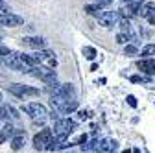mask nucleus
<instances>
[{
	"label": "nucleus",
	"instance_id": "22",
	"mask_svg": "<svg viewBox=\"0 0 155 153\" xmlns=\"http://www.w3.org/2000/svg\"><path fill=\"white\" fill-rule=\"evenodd\" d=\"M139 50H137V46L135 44H126V55H135Z\"/></svg>",
	"mask_w": 155,
	"mask_h": 153
},
{
	"label": "nucleus",
	"instance_id": "16",
	"mask_svg": "<svg viewBox=\"0 0 155 153\" xmlns=\"http://www.w3.org/2000/svg\"><path fill=\"white\" fill-rule=\"evenodd\" d=\"M83 11H85L87 15H92V17H96V15H98V13L102 11V8H100L98 4H96V2H91V4H87V6L83 8Z\"/></svg>",
	"mask_w": 155,
	"mask_h": 153
},
{
	"label": "nucleus",
	"instance_id": "27",
	"mask_svg": "<svg viewBox=\"0 0 155 153\" xmlns=\"http://www.w3.org/2000/svg\"><path fill=\"white\" fill-rule=\"evenodd\" d=\"M0 103H2V90H0Z\"/></svg>",
	"mask_w": 155,
	"mask_h": 153
},
{
	"label": "nucleus",
	"instance_id": "7",
	"mask_svg": "<svg viewBox=\"0 0 155 153\" xmlns=\"http://www.w3.org/2000/svg\"><path fill=\"white\" fill-rule=\"evenodd\" d=\"M74 127H76V124H74L72 120H68V118H63V120H57V122H55V133L59 135L61 140L68 135V133H72Z\"/></svg>",
	"mask_w": 155,
	"mask_h": 153
},
{
	"label": "nucleus",
	"instance_id": "8",
	"mask_svg": "<svg viewBox=\"0 0 155 153\" xmlns=\"http://www.w3.org/2000/svg\"><path fill=\"white\" fill-rule=\"evenodd\" d=\"M22 44L33 50H43L46 46V41L43 37H22Z\"/></svg>",
	"mask_w": 155,
	"mask_h": 153
},
{
	"label": "nucleus",
	"instance_id": "17",
	"mask_svg": "<svg viewBox=\"0 0 155 153\" xmlns=\"http://www.w3.org/2000/svg\"><path fill=\"white\" fill-rule=\"evenodd\" d=\"M116 13H118L120 17H126V18H133V17H135V13L129 9V6H127V4H122V8L116 11Z\"/></svg>",
	"mask_w": 155,
	"mask_h": 153
},
{
	"label": "nucleus",
	"instance_id": "1",
	"mask_svg": "<svg viewBox=\"0 0 155 153\" xmlns=\"http://www.w3.org/2000/svg\"><path fill=\"white\" fill-rule=\"evenodd\" d=\"M22 111H24L26 114H30L31 120H45L46 114H48V112H46V107L41 105L39 102H31V103L22 105Z\"/></svg>",
	"mask_w": 155,
	"mask_h": 153
},
{
	"label": "nucleus",
	"instance_id": "29",
	"mask_svg": "<svg viewBox=\"0 0 155 153\" xmlns=\"http://www.w3.org/2000/svg\"><path fill=\"white\" fill-rule=\"evenodd\" d=\"M124 153H129V151H124Z\"/></svg>",
	"mask_w": 155,
	"mask_h": 153
},
{
	"label": "nucleus",
	"instance_id": "28",
	"mask_svg": "<svg viewBox=\"0 0 155 153\" xmlns=\"http://www.w3.org/2000/svg\"><path fill=\"white\" fill-rule=\"evenodd\" d=\"M0 67H2V61H0Z\"/></svg>",
	"mask_w": 155,
	"mask_h": 153
},
{
	"label": "nucleus",
	"instance_id": "25",
	"mask_svg": "<svg viewBox=\"0 0 155 153\" xmlns=\"http://www.w3.org/2000/svg\"><path fill=\"white\" fill-rule=\"evenodd\" d=\"M127 100H129V103H131L133 107H135V105H137V102H135V98H133V96H127Z\"/></svg>",
	"mask_w": 155,
	"mask_h": 153
},
{
	"label": "nucleus",
	"instance_id": "24",
	"mask_svg": "<svg viewBox=\"0 0 155 153\" xmlns=\"http://www.w3.org/2000/svg\"><path fill=\"white\" fill-rule=\"evenodd\" d=\"M146 21H148V22H150V26H155V9H153V11H151V15H150V17H148V18H146Z\"/></svg>",
	"mask_w": 155,
	"mask_h": 153
},
{
	"label": "nucleus",
	"instance_id": "18",
	"mask_svg": "<svg viewBox=\"0 0 155 153\" xmlns=\"http://www.w3.org/2000/svg\"><path fill=\"white\" fill-rule=\"evenodd\" d=\"M142 55H146V57H150V55H155V43H150V44H146V46L142 48Z\"/></svg>",
	"mask_w": 155,
	"mask_h": 153
},
{
	"label": "nucleus",
	"instance_id": "9",
	"mask_svg": "<svg viewBox=\"0 0 155 153\" xmlns=\"http://www.w3.org/2000/svg\"><path fill=\"white\" fill-rule=\"evenodd\" d=\"M18 116H21V114L15 111V107H11V105H0V118H2V120L9 122V120H17Z\"/></svg>",
	"mask_w": 155,
	"mask_h": 153
},
{
	"label": "nucleus",
	"instance_id": "4",
	"mask_svg": "<svg viewBox=\"0 0 155 153\" xmlns=\"http://www.w3.org/2000/svg\"><path fill=\"white\" fill-rule=\"evenodd\" d=\"M24 24V18L21 15H17L13 11H4L0 13V26H6V28H17V26H22Z\"/></svg>",
	"mask_w": 155,
	"mask_h": 153
},
{
	"label": "nucleus",
	"instance_id": "19",
	"mask_svg": "<svg viewBox=\"0 0 155 153\" xmlns=\"http://www.w3.org/2000/svg\"><path fill=\"white\" fill-rule=\"evenodd\" d=\"M83 55L87 57V59H94V57H96V50L92 48V46H83Z\"/></svg>",
	"mask_w": 155,
	"mask_h": 153
},
{
	"label": "nucleus",
	"instance_id": "23",
	"mask_svg": "<svg viewBox=\"0 0 155 153\" xmlns=\"http://www.w3.org/2000/svg\"><path fill=\"white\" fill-rule=\"evenodd\" d=\"M4 11H11V9H9V6L4 2V0H0V13H4Z\"/></svg>",
	"mask_w": 155,
	"mask_h": 153
},
{
	"label": "nucleus",
	"instance_id": "3",
	"mask_svg": "<svg viewBox=\"0 0 155 153\" xmlns=\"http://www.w3.org/2000/svg\"><path fill=\"white\" fill-rule=\"evenodd\" d=\"M2 61H4V65L6 67H9L11 70H17V72H30V67L28 65H24L22 61H21V57H18V54H15V52H11V54H8V55H4L2 57Z\"/></svg>",
	"mask_w": 155,
	"mask_h": 153
},
{
	"label": "nucleus",
	"instance_id": "13",
	"mask_svg": "<svg viewBox=\"0 0 155 153\" xmlns=\"http://www.w3.org/2000/svg\"><path fill=\"white\" fill-rule=\"evenodd\" d=\"M155 9V4L153 2H142L140 4V8H139V13H137V17H140V18H148L150 15H151V11Z\"/></svg>",
	"mask_w": 155,
	"mask_h": 153
},
{
	"label": "nucleus",
	"instance_id": "5",
	"mask_svg": "<svg viewBox=\"0 0 155 153\" xmlns=\"http://www.w3.org/2000/svg\"><path fill=\"white\" fill-rule=\"evenodd\" d=\"M8 90L11 94H15V96H18V98H24V96H39V89L28 87V85H21V83L8 85Z\"/></svg>",
	"mask_w": 155,
	"mask_h": 153
},
{
	"label": "nucleus",
	"instance_id": "15",
	"mask_svg": "<svg viewBox=\"0 0 155 153\" xmlns=\"http://www.w3.org/2000/svg\"><path fill=\"white\" fill-rule=\"evenodd\" d=\"M24 138H26V135H24V133H18V135L11 140V148L17 151V149H21L22 146H24Z\"/></svg>",
	"mask_w": 155,
	"mask_h": 153
},
{
	"label": "nucleus",
	"instance_id": "14",
	"mask_svg": "<svg viewBox=\"0 0 155 153\" xmlns=\"http://www.w3.org/2000/svg\"><path fill=\"white\" fill-rule=\"evenodd\" d=\"M76 107H78V102H76L74 98H67V100L59 105V111H63V112H68V114H70Z\"/></svg>",
	"mask_w": 155,
	"mask_h": 153
},
{
	"label": "nucleus",
	"instance_id": "26",
	"mask_svg": "<svg viewBox=\"0 0 155 153\" xmlns=\"http://www.w3.org/2000/svg\"><path fill=\"white\" fill-rule=\"evenodd\" d=\"M120 2L122 4H127V2H133V0H120Z\"/></svg>",
	"mask_w": 155,
	"mask_h": 153
},
{
	"label": "nucleus",
	"instance_id": "6",
	"mask_svg": "<svg viewBox=\"0 0 155 153\" xmlns=\"http://www.w3.org/2000/svg\"><path fill=\"white\" fill-rule=\"evenodd\" d=\"M52 137H54L52 129H43V131H39L37 135L33 137V148H35V149H48V146H50V142H52Z\"/></svg>",
	"mask_w": 155,
	"mask_h": 153
},
{
	"label": "nucleus",
	"instance_id": "20",
	"mask_svg": "<svg viewBox=\"0 0 155 153\" xmlns=\"http://www.w3.org/2000/svg\"><path fill=\"white\" fill-rule=\"evenodd\" d=\"M127 41H129V37H127V33L120 31L118 35H116V43H118V44H127Z\"/></svg>",
	"mask_w": 155,
	"mask_h": 153
},
{
	"label": "nucleus",
	"instance_id": "21",
	"mask_svg": "<svg viewBox=\"0 0 155 153\" xmlns=\"http://www.w3.org/2000/svg\"><path fill=\"white\" fill-rule=\"evenodd\" d=\"M92 2H96L102 9H105V8H109V6L113 4V0H92Z\"/></svg>",
	"mask_w": 155,
	"mask_h": 153
},
{
	"label": "nucleus",
	"instance_id": "2",
	"mask_svg": "<svg viewBox=\"0 0 155 153\" xmlns=\"http://www.w3.org/2000/svg\"><path fill=\"white\" fill-rule=\"evenodd\" d=\"M96 21H98V24L102 28L111 30L113 26H116V22H118V13H116V11H109V9H102L98 15H96Z\"/></svg>",
	"mask_w": 155,
	"mask_h": 153
},
{
	"label": "nucleus",
	"instance_id": "10",
	"mask_svg": "<svg viewBox=\"0 0 155 153\" xmlns=\"http://www.w3.org/2000/svg\"><path fill=\"white\" fill-rule=\"evenodd\" d=\"M137 67L144 74H155V59H151V57H144V59H140L137 63Z\"/></svg>",
	"mask_w": 155,
	"mask_h": 153
},
{
	"label": "nucleus",
	"instance_id": "11",
	"mask_svg": "<svg viewBox=\"0 0 155 153\" xmlns=\"http://www.w3.org/2000/svg\"><path fill=\"white\" fill-rule=\"evenodd\" d=\"M74 87L70 85V83H65V85H57L55 89H54V94H57V96H63V98H72L74 96Z\"/></svg>",
	"mask_w": 155,
	"mask_h": 153
},
{
	"label": "nucleus",
	"instance_id": "12",
	"mask_svg": "<svg viewBox=\"0 0 155 153\" xmlns=\"http://www.w3.org/2000/svg\"><path fill=\"white\" fill-rule=\"evenodd\" d=\"M15 135V127L11 125V122H6V125L0 129V144H4L8 138H11Z\"/></svg>",
	"mask_w": 155,
	"mask_h": 153
}]
</instances>
